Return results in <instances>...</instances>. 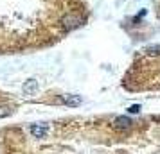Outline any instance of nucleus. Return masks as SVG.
<instances>
[{"label": "nucleus", "mask_w": 160, "mask_h": 154, "mask_svg": "<svg viewBox=\"0 0 160 154\" xmlns=\"http://www.w3.org/2000/svg\"><path fill=\"white\" fill-rule=\"evenodd\" d=\"M36 88H38V84H36V81H34V79H29V81L23 84V91H25V93H34V91H36Z\"/></svg>", "instance_id": "3"}, {"label": "nucleus", "mask_w": 160, "mask_h": 154, "mask_svg": "<svg viewBox=\"0 0 160 154\" xmlns=\"http://www.w3.org/2000/svg\"><path fill=\"white\" fill-rule=\"evenodd\" d=\"M0 154H160V117L11 127L0 133Z\"/></svg>", "instance_id": "1"}, {"label": "nucleus", "mask_w": 160, "mask_h": 154, "mask_svg": "<svg viewBox=\"0 0 160 154\" xmlns=\"http://www.w3.org/2000/svg\"><path fill=\"white\" fill-rule=\"evenodd\" d=\"M83 23H85V18L79 16L78 13H67V15L59 20V25L65 30H72V29H76V27L83 25Z\"/></svg>", "instance_id": "2"}, {"label": "nucleus", "mask_w": 160, "mask_h": 154, "mask_svg": "<svg viewBox=\"0 0 160 154\" xmlns=\"http://www.w3.org/2000/svg\"><path fill=\"white\" fill-rule=\"evenodd\" d=\"M65 104H68V106H79V104H81V99H79V97L67 95V97H65Z\"/></svg>", "instance_id": "4"}, {"label": "nucleus", "mask_w": 160, "mask_h": 154, "mask_svg": "<svg viewBox=\"0 0 160 154\" xmlns=\"http://www.w3.org/2000/svg\"><path fill=\"white\" fill-rule=\"evenodd\" d=\"M13 113V110L9 108V106H0V118H6V117H9Z\"/></svg>", "instance_id": "5"}, {"label": "nucleus", "mask_w": 160, "mask_h": 154, "mask_svg": "<svg viewBox=\"0 0 160 154\" xmlns=\"http://www.w3.org/2000/svg\"><path fill=\"white\" fill-rule=\"evenodd\" d=\"M128 111H130V113H138V111H140V106H137V104H135V106H131Z\"/></svg>", "instance_id": "6"}]
</instances>
